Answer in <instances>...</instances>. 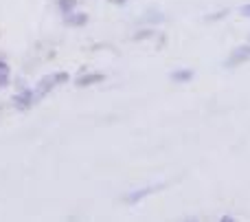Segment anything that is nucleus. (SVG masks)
<instances>
[{
	"mask_svg": "<svg viewBox=\"0 0 250 222\" xmlns=\"http://www.w3.org/2000/svg\"><path fill=\"white\" fill-rule=\"evenodd\" d=\"M66 79H68V75H66V73H51V75H46V77L40 82V86H38V95H40V97L46 95L48 90H53V86H57V84L66 82Z\"/></svg>",
	"mask_w": 250,
	"mask_h": 222,
	"instance_id": "f257e3e1",
	"label": "nucleus"
},
{
	"mask_svg": "<svg viewBox=\"0 0 250 222\" xmlns=\"http://www.w3.org/2000/svg\"><path fill=\"white\" fill-rule=\"evenodd\" d=\"M250 60V44H244V46L235 48L233 53L229 55L226 60V66H237V64H244V62Z\"/></svg>",
	"mask_w": 250,
	"mask_h": 222,
	"instance_id": "f03ea898",
	"label": "nucleus"
},
{
	"mask_svg": "<svg viewBox=\"0 0 250 222\" xmlns=\"http://www.w3.org/2000/svg\"><path fill=\"white\" fill-rule=\"evenodd\" d=\"M160 187H163V185H154V187H145V189H141V192H134L132 196H127V198H125V200H127V202H138V200H141V198H145L149 192H156V189H160Z\"/></svg>",
	"mask_w": 250,
	"mask_h": 222,
	"instance_id": "7ed1b4c3",
	"label": "nucleus"
},
{
	"mask_svg": "<svg viewBox=\"0 0 250 222\" xmlns=\"http://www.w3.org/2000/svg\"><path fill=\"white\" fill-rule=\"evenodd\" d=\"M33 101V92L31 90H24L22 95H18L16 97V104H18V108H26V106Z\"/></svg>",
	"mask_w": 250,
	"mask_h": 222,
	"instance_id": "20e7f679",
	"label": "nucleus"
},
{
	"mask_svg": "<svg viewBox=\"0 0 250 222\" xmlns=\"http://www.w3.org/2000/svg\"><path fill=\"white\" fill-rule=\"evenodd\" d=\"M101 79H104V75H86V77H79L77 79V84L79 86H90V84H95V82H101Z\"/></svg>",
	"mask_w": 250,
	"mask_h": 222,
	"instance_id": "39448f33",
	"label": "nucleus"
},
{
	"mask_svg": "<svg viewBox=\"0 0 250 222\" xmlns=\"http://www.w3.org/2000/svg\"><path fill=\"white\" fill-rule=\"evenodd\" d=\"M193 77V70H176V73L171 75L173 82H187V79Z\"/></svg>",
	"mask_w": 250,
	"mask_h": 222,
	"instance_id": "423d86ee",
	"label": "nucleus"
},
{
	"mask_svg": "<svg viewBox=\"0 0 250 222\" xmlns=\"http://www.w3.org/2000/svg\"><path fill=\"white\" fill-rule=\"evenodd\" d=\"M4 84H7V64L0 62V86H4Z\"/></svg>",
	"mask_w": 250,
	"mask_h": 222,
	"instance_id": "0eeeda50",
	"label": "nucleus"
},
{
	"mask_svg": "<svg viewBox=\"0 0 250 222\" xmlns=\"http://www.w3.org/2000/svg\"><path fill=\"white\" fill-rule=\"evenodd\" d=\"M60 7H62V9H64V11H66V13H68V11H70V9H73V7H75V0H60Z\"/></svg>",
	"mask_w": 250,
	"mask_h": 222,
	"instance_id": "6e6552de",
	"label": "nucleus"
},
{
	"mask_svg": "<svg viewBox=\"0 0 250 222\" xmlns=\"http://www.w3.org/2000/svg\"><path fill=\"white\" fill-rule=\"evenodd\" d=\"M239 13H242L244 18H250V4H244V7L239 9Z\"/></svg>",
	"mask_w": 250,
	"mask_h": 222,
	"instance_id": "1a4fd4ad",
	"label": "nucleus"
}]
</instances>
